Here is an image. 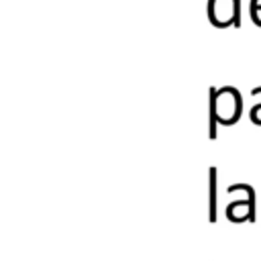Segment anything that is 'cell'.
Segmentation results:
<instances>
[{"instance_id": "obj_1", "label": "cell", "mask_w": 261, "mask_h": 261, "mask_svg": "<svg viewBox=\"0 0 261 261\" xmlns=\"http://www.w3.org/2000/svg\"><path fill=\"white\" fill-rule=\"evenodd\" d=\"M208 102L214 106V114L218 124L232 126L239 122L243 114V98L241 92L232 86H222V88H210L208 90Z\"/></svg>"}, {"instance_id": "obj_2", "label": "cell", "mask_w": 261, "mask_h": 261, "mask_svg": "<svg viewBox=\"0 0 261 261\" xmlns=\"http://www.w3.org/2000/svg\"><path fill=\"white\" fill-rule=\"evenodd\" d=\"M234 192H245L247 198L230 202L224 210L226 218L230 222H243V220L255 222V190L249 184H232L226 188V194H234Z\"/></svg>"}, {"instance_id": "obj_3", "label": "cell", "mask_w": 261, "mask_h": 261, "mask_svg": "<svg viewBox=\"0 0 261 261\" xmlns=\"http://www.w3.org/2000/svg\"><path fill=\"white\" fill-rule=\"evenodd\" d=\"M208 20L216 29L241 27V2L239 0H208Z\"/></svg>"}, {"instance_id": "obj_4", "label": "cell", "mask_w": 261, "mask_h": 261, "mask_svg": "<svg viewBox=\"0 0 261 261\" xmlns=\"http://www.w3.org/2000/svg\"><path fill=\"white\" fill-rule=\"evenodd\" d=\"M216 167L212 165L208 169V194H210V200H208V220L210 222H216Z\"/></svg>"}, {"instance_id": "obj_5", "label": "cell", "mask_w": 261, "mask_h": 261, "mask_svg": "<svg viewBox=\"0 0 261 261\" xmlns=\"http://www.w3.org/2000/svg\"><path fill=\"white\" fill-rule=\"evenodd\" d=\"M251 94H253V96H259V94H261V86H259V88H253ZM249 116H251V120H253L255 124L261 126V104H255V106L249 110Z\"/></svg>"}]
</instances>
